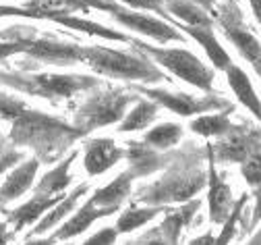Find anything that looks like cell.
<instances>
[{
	"instance_id": "1",
	"label": "cell",
	"mask_w": 261,
	"mask_h": 245,
	"mask_svg": "<svg viewBox=\"0 0 261 245\" xmlns=\"http://www.w3.org/2000/svg\"><path fill=\"white\" fill-rule=\"evenodd\" d=\"M83 135V131L62 123L60 119L25 108L13 121L9 142L13 146L31 148L38 154V160H42V164H52L62 156V152H67L73 142H77Z\"/></svg>"
},
{
	"instance_id": "2",
	"label": "cell",
	"mask_w": 261,
	"mask_h": 245,
	"mask_svg": "<svg viewBox=\"0 0 261 245\" xmlns=\"http://www.w3.org/2000/svg\"><path fill=\"white\" fill-rule=\"evenodd\" d=\"M0 85H7L21 94L42 96L48 100L71 98L77 92L100 85L97 79L83 75H50V73H25V71H0Z\"/></svg>"
},
{
	"instance_id": "3",
	"label": "cell",
	"mask_w": 261,
	"mask_h": 245,
	"mask_svg": "<svg viewBox=\"0 0 261 245\" xmlns=\"http://www.w3.org/2000/svg\"><path fill=\"white\" fill-rule=\"evenodd\" d=\"M83 60H87V64L93 69V71L108 75V77L141 79V81L164 79V75L158 71V66H153L147 58L118 52V50H110V48H100V46L83 48Z\"/></svg>"
},
{
	"instance_id": "4",
	"label": "cell",
	"mask_w": 261,
	"mask_h": 245,
	"mask_svg": "<svg viewBox=\"0 0 261 245\" xmlns=\"http://www.w3.org/2000/svg\"><path fill=\"white\" fill-rule=\"evenodd\" d=\"M205 181H207L205 174L197 170V166L191 168V164H185L182 168L166 174L162 181L139 189L137 199L151 206L168 204V202H187L197 191L203 189Z\"/></svg>"
},
{
	"instance_id": "5",
	"label": "cell",
	"mask_w": 261,
	"mask_h": 245,
	"mask_svg": "<svg viewBox=\"0 0 261 245\" xmlns=\"http://www.w3.org/2000/svg\"><path fill=\"white\" fill-rule=\"evenodd\" d=\"M135 48L141 50L143 54H149L155 58V62H160L162 66H166L170 73L178 75L182 81L199 87L203 92H212V83H214V73L210 69L189 50H180V48H153L147 46L143 42L133 40Z\"/></svg>"
},
{
	"instance_id": "6",
	"label": "cell",
	"mask_w": 261,
	"mask_h": 245,
	"mask_svg": "<svg viewBox=\"0 0 261 245\" xmlns=\"http://www.w3.org/2000/svg\"><path fill=\"white\" fill-rule=\"evenodd\" d=\"M135 100V96H126L122 92H104L87 98L75 115V127L85 135L91 129L104 127L122 119L124 108Z\"/></svg>"
},
{
	"instance_id": "7",
	"label": "cell",
	"mask_w": 261,
	"mask_h": 245,
	"mask_svg": "<svg viewBox=\"0 0 261 245\" xmlns=\"http://www.w3.org/2000/svg\"><path fill=\"white\" fill-rule=\"evenodd\" d=\"M218 19H220V23L224 27V33L228 36V40L237 44L239 52L255 66V71L261 75V46H259V42L251 36V33L241 25V11H239V7L230 0L228 5L220 7Z\"/></svg>"
},
{
	"instance_id": "8",
	"label": "cell",
	"mask_w": 261,
	"mask_h": 245,
	"mask_svg": "<svg viewBox=\"0 0 261 245\" xmlns=\"http://www.w3.org/2000/svg\"><path fill=\"white\" fill-rule=\"evenodd\" d=\"M25 46V56L31 60L50 62V64H73L83 60V48L75 44H64L54 40L52 36H36L34 40L21 42Z\"/></svg>"
},
{
	"instance_id": "9",
	"label": "cell",
	"mask_w": 261,
	"mask_h": 245,
	"mask_svg": "<svg viewBox=\"0 0 261 245\" xmlns=\"http://www.w3.org/2000/svg\"><path fill=\"white\" fill-rule=\"evenodd\" d=\"M141 94L149 96L151 100H155L162 106L170 108L172 113L180 115V117H191V115H197V113H207V110H216V108H224L228 104L220 98H193V96H187V94H168L164 90H147V87H137Z\"/></svg>"
},
{
	"instance_id": "10",
	"label": "cell",
	"mask_w": 261,
	"mask_h": 245,
	"mask_svg": "<svg viewBox=\"0 0 261 245\" xmlns=\"http://www.w3.org/2000/svg\"><path fill=\"white\" fill-rule=\"evenodd\" d=\"M112 17L118 23L135 29L139 33H145V36H149V38H153L158 42H182L185 40L180 33L174 27H170L168 23L160 21V19H153V17H147V15H141V13H130L126 9H120Z\"/></svg>"
},
{
	"instance_id": "11",
	"label": "cell",
	"mask_w": 261,
	"mask_h": 245,
	"mask_svg": "<svg viewBox=\"0 0 261 245\" xmlns=\"http://www.w3.org/2000/svg\"><path fill=\"white\" fill-rule=\"evenodd\" d=\"M124 156V150H120L112 139H91L85 146V170L89 174H102L108 168H112L120 158Z\"/></svg>"
},
{
	"instance_id": "12",
	"label": "cell",
	"mask_w": 261,
	"mask_h": 245,
	"mask_svg": "<svg viewBox=\"0 0 261 245\" xmlns=\"http://www.w3.org/2000/svg\"><path fill=\"white\" fill-rule=\"evenodd\" d=\"M40 168V160L31 158L27 162H21L5 181V185L0 187V210H5V206L11 199H17L19 195H23L27 189H31L36 179V172Z\"/></svg>"
},
{
	"instance_id": "13",
	"label": "cell",
	"mask_w": 261,
	"mask_h": 245,
	"mask_svg": "<svg viewBox=\"0 0 261 245\" xmlns=\"http://www.w3.org/2000/svg\"><path fill=\"white\" fill-rule=\"evenodd\" d=\"M60 202H62V195H34L27 204L11 210V212L7 210V222H11L15 227V233H19L31 222H36L42 214H46L48 210H52Z\"/></svg>"
},
{
	"instance_id": "14",
	"label": "cell",
	"mask_w": 261,
	"mask_h": 245,
	"mask_svg": "<svg viewBox=\"0 0 261 245\" xmlns=\"http://www.w3.org/2000/svg\"><path fill=\"white\" fill-rule=\"evenodd\" d=\"M207 183H210V218L216 225H224V220L230 214V206H232V193L216 172L214 162L210 160V174H207Z\"/></svg>"
},
{
	"instance_id": "15",
	"label": "cell",
	"mask_w": 261,
	"mask_h": 245,
	"mask_svg": "<svg viewBox=\"0 0 261 245\" xmlns=\"http://www.w3.org/2000/svg\"><path fill=\"white\" fill-rule=\"evenodd\" d=\"M116 210H118V208H97V206H93L91 199H89L67 225H62V227L52 235V239H54V241H62V239L77 237V235H81L87 227H91L97 218L110 216L112 212H116Z\"/></svg>"
},
{
	"instance_id": "16",
	"label": "cell",
	"mask_w": 261,
	"mask_h": 245,
	"mask_svg": "<svg viewBox=\"0 0 261 245\" xmlns=\"http://www.w3.org/2000/svg\"><path fill=\"white\" fill-rule=\"evenodd\" d=\"M128 146L130 148L124 152V156L130 160V172H133V177H145V174L162 168L168 160H172L166 156H160L155 150H151L145 144L130 142Z\"/></svg>"
},
{
	"instance_id": "17",
	"label": "cell",
	"mask_w": 261,
	"mask_h": 245,
	"mask_svg": "<svg viewBox=\"0 0 261 245\" xmlns=\"http://www.w3.org/2000/svg\"><path fill=\"white\" fill-rule=\"evenodd\" d=\"M75 158H77V150L71 152L56 168H52L50 172H46L44 177L38 181L34 193H36V195H52V193H60L64 187H69L71 181H73L69 168H71V164H73Z\"/></svg>"
},
{
	"instance_id": "18",
	"label": "cell",
	"mask_w": 261,
	"mask_h": 245,
	"mask_svg": "<svg viewBox=\"0 0 261 245\" xmlns=\"http://www.w3.org/2000/svg\"><path fill=\"white\" fill-rule=\"evenodd\" d=\"M130 183H133V172L126 170L118 174L110 185L97 189L91 197V204L97 208H118L120 202L130 193Z\"/></svg>"
},
{
	"instance_id": "19",
	"label": "cell",
	"mask_w": 261,
	"mask_h": 245,
	"mask_svg": "<svg viewBox=\"0 0 261 245\" xmlns=\"http://www.w3.org/2000/svg\"><path fill=\"white\" fill-rule=\"evenodd\" d=\"M226 73H228V83H230V87L234 90V94L241 100V104H245V106L261 121V102H259V98H257L249 77L245 75V71H243V69H239V66L230 64L226 69Z\"/></svg>"
},
{
	"instance_id": "20",
	"label": "cell",
	"mask_w": 261,
	"mask_h": 245,
	"mask_svg": "<svg viewBox=\"0 0 261 245\" xmlns=\"http://www.w3.org/2000/svg\"><path fill=\"white\" fill-rule=\"evenodd\" d=\"M185 31L189 33L191 38H195V40H197V42L203 46V50L207 52L210 60H212L218 69H228V66H230V56H228L226 50L218 44L212 27H185Z\"/></svg>"
},
{
	"instance_id": "21",
	"label": "cell",
	"mask_w": 261,
	"mask_h": 245,
	"mask_svg": "<svg viewBox=\"0 0 261 245\" xmlns=\"http://www.w3.org/2000/svg\"><path fill=\"white\" fill-rule=\"evenodd\" d=\"M50 21L60 23V25H64V27H71V29L85 31V33H89V36L106 38V40H114V42H128V38L122 36V33H116V31H112V29H106V27L100 25V23H93V21H87V19H81V17H73V15H54V17H50Z\"/></svg>"
},
{
	"instance_id": "22",
	"label": "cell",
	"mask_w": 261,
	"mask_h": 245,
	"mask_svg": "<svg viewBox=\"0 0 261 245\" xmlns=\"http://www.w3.org/2000/svg\"><path fill=\"white\" fill-rule=\"evenodd\" d=\"M168 11L182 19L185 23H189V27H212V17L207 15V11L199 5L191 3V0H164Z\"/></svg>"
},
{
	"instance_id": "23",
	"label": "cell",
	"mask_w": 261,
	"mask_h": 245,
	"mask_svg": "<svg viewBox=\"0 0 261 245\" xmlns=\"http://www.w3.org/2000/svg\"><path fill=\"white\" fill-rule=\"evenodd\" d=\"M232 131V129H230ZM228 131V133H230ZM216 154L220 156V160H228V162H245L253 150H251V139L241 135V133H230V137L224 139L216 146Z\"/></svg>"
},
{
	"instance_id": "24",
	"label": "cell",
	"mask_w": 261,
	"mask_h": 245,
	"mask_svg": "<svg viewBox=\"0 0 261 245\" xmlns=\"http://www.w3.org/2000/svg\"><path fill=\"white\" fill-rule=\"evenodd\" d=\"M85 191H87V185L83 183V185H79V187H77L69 197H64L60 204H56V206L52 208V212H48V214L40 220V225L34 229V235H44L46 231H50L52 227H56V225H58V222H60V220H62V218L67 216V214L71 212V210L75 208V204L79 202V197H81Z\"/></svg>"
},
{
	"instance_id": "25",
	"label": "cell",
	"mask_w": 261,
	"mask_h": 245,
	"mask_svg": "<svg viewBox=\"0 0 261 245\" xmlns=\"http://www.w3.org/2000/svg\"><path fill=\"white\" fill-rule=\"evenodd\" d=\"M182 137V127L174 123H164L158 125L155 129L145 133V144L158 148V150H166L178 144V139Z\"/></svg>"
},
{
	"instance_id": "26",
	"label": "cell",
	"mask_w": 261,
	"mask_h": 245,
	"mask_svg": "<svg viewBox=\"0 0 261 245\" xmlns=\"http://www.w3.org/2000/svg\"><path fill=\"white\" fill-rule=\"evenodd\" d=\"M155 113H158V106L153 102H147V100H141L137 102V106L126 115V119L120 123V131H139V129H145L153 119H155Z\"/></svg>"
},
{
	"instance_id": "27",
	"label": "cell",
	"mask_w": 261,
	"mask_h": 245,
	"mask_svg": "<svg viewBox=\"0 0 261 245\" xmlns=\"http://www.w3.org/2000/svg\"><path fill=\"white\" fill-rule=\"evenodd\" d=\"M191 129L199 135L205 137H214V135H222L232 129L230 121H228V113H220V115H205L199 117L191 123Z\"/></svg>"
},
{
	"instance_id": "28",
	"label": "cell",
	"mask_w": 261,
	"mask_h": 245,
	"mask_svg": "<svg viewBox=\"0 0 261 245\" xmlns=\"http://www.w3.org/2000/svg\"><path fill=\"white\" fill-rule=\"evenodd\" d=\"M158 214V208H145V210H126L120 214L118 222H116V233H130L139 227H143L145 222H149L153 216Z\"/></svg>"
},
{
	"instance_id": "29",
	"label": "cell",
	"mask_w": 261,
	"mask_h": 245,
	"mask_svg": "<svg viewBox=\"0 0 261 245\" xmlns=\"http://www.w3.org/2000/svg\"><path fill=\"white\" fill-rule=\"evenodd\" d=\"M245 204H247V195H243V197L237 202V206L232 208V212L228 214V218L224 220L222 235L214 241V245H228V243H230V239H232V237H234V233H237V220H239V216H241V212H243Z\"/></svg>"
},
{
	"instance_id": "30",
	"label": "cell",
	"mask_w": 261,
	"mask_h": 245,
	"mask_svg": "<svg viewBox=\"0 0 261 245\" xmlns=\"http://www.w3.org/2000/svg\"><path fill=\"white\" fill-rule=\"evenodd\" d=\"M25 108L27 106H25V102L21 98H15V96H11V94L0 90V117H3L5 121L13 123Z\"/></svg>"
},
{
	"instance_id": "31",
	"label": "cell",
	"mask_w": 261,
	"mask_h": 245,
	"mask_svg": "<svg viewBox=\"0 0 261 245\" xmlns=\"http://www.w3.org/2000/svg\"><path fill=\"white\" fill-rule=\"evenodd\" d=\"M243 174L251 185H259L261 183V154H251L245 162H243Z\"/></svg>"
},
{
	"instance_id": "32",
	"label": "cell",
	"mask_w": 261,
	"mask_h": 245,
	"mask_svg": "<svg viewBox=\"0 0 261 245\" xmlns=\"http://www.w3.org/2000/svg\"><path fill=\"white\" fill-rule=\"evenodd\" d=\"M114 241H116V229H102L83 245H114Z\"/></svg>"
},
{
	"instance_id": "33",
	"label": "cell",
	"mask_w": 261,
	"mask_h": 245,
	"mask_svg": "<svg viewBox=\"0 0 261 245\" xmlns=\"http://www.w3.org/2000/svg\"><path fill=\"white\" fill-rule=\"evenodd\" d=\"M23 160V152L15 150V146H11L3 156H0V174H3L5 170H9L11 166H15L17 162Z\"/></svg>"
},
{
	"instance_id": "34",
	"label": "cell",
	"mask_w": 261,
	"mask_h": 245,
	"mask_svg": "<svg viewBox=\"0 0 261 245\" xmlns=\"http://www.w3.org/2000/svg\"><path fill=\"white\" fill-rule=\"evenodd\" d=\"M126 3L128 7H135V9H149V11H155L160 15H166L162 5H164V0H122Z\"/></svg>"
},
{
	"instance_id": "35",
	"label": "cell",
	"mask_w": 261,
	"mask_h": 245,
	"mask_svg": "<svg viewBox=\"0 0 261 245\" xmlns=\"http://www.w3.org/2000/svg\"><path fill=\"white\" fill-rule=\"evenodd\" d=\"M21 52H25V46L21 42H0V60L21 54Z\"/></svg>"
},
{
	"instance_id": "36",
	"label": "cell",
	"mask_w": 261,
	"mask_h": 245,
	"mask_svg": "<svg viewBox=\"0 0 261 245\" xmlns=\"http://www.w3.org/2000/svg\"><path fill=\"white\" fill-rule=\"evenodd\" d=\"M128 245H168V243L164 241V237H162V231H160V229H153V231L147 233L143 239L133 241V243H128Z\"/></svg>"
},
{
	"instance_id": "37",
	"label": "cell",
	"mask_w": 261,
	"mask_h": 245,
	"mask_svg": "<svg viewBox=\"0 0 261 245\" xmlns=\"http://www.w3.org/2000/svg\"><path fill=\"white\" fill-rule=\"evenodd\" d=\"M13 239V233H9L7 222H0V245H7Z\"/></svg>"
},
{
	"instance_id": "38",
	"label": "cell",
	"mask_w": 261,
	"mask_h": 245,
	"mask_svg": "<svg viewBox=\"0 0 261 245\" xmlns=\"http://www.w3.org/2000/svg\"><path fill=\"white\" fill-rule=\"evenodd\" d=\"M191 245H214V235L207 233V235H203V237H197V239L191 241Z\"/></svg>"
},
{
	"instance_id": "39",
	"label": "cell",
	"mask_w": 261,
	"mask_h": 245,
	"mask_svg": "<svg viewBox=\"0 0 261 245\" xmlns=\"http://www.w3.org/2000/svg\"><path fill=\"white\" fill-rule=\"evenodd\" d=\"M11 146H13V144L9 142V137H5L3 133H0V156H3V154H5V152L11 148Z\"/></svg>"
},
{
	"instance_id": "40",
	"label": "cell",
	"mask_w": 261,
	"mask_h": 245,
	"mask_svg": "<svg viewBox=\"0 0 261 245\" xmlns=\"http://www.w3.org/2000/svg\"><path fill=\"white\" fill-rule=\"evenodd\" d=\"M249 3H251L253 11H255V17H257L259 23H261V0H249Z\"/></svg>"
},
{
	"instance_id": "41",
	"label": "cell",
	"mask_w": 261,
	"mask_h": 245,
	"mask_svg": "<svg viewBox=\"0 0 261 245\" xmlns=\"http://www.w3.org/2000/svg\"><path fill=\"white\" fill-rule=\"evenodd\" d=\"M54 243V239L50 237V239H34V241H27L25 245H52Z\"/></svg>"
},
{
	"instance_id": "42",
	"label": "cell",
	"mask_w": 261,
	"mask_h": 245,
	"mask_svg": "<svg viewBox=\"0 0 261 245\" xmlns=\"http://www.w3.org/2000/svg\"><path fill=\"white\" fill-rule=\"evenodd\" d=\"M261 218V191L257 193V208H255V220Z\"/></svg>"
},
{
	"instance_id": "43",
	"label": "cell",
	"mask_w": 261,
	"mask_h": 245,
	"mask_svg": "<svg viewBox=\"0 0 261 245\" xmlns=\"http://www.w3.org/2000/svg\"><path fill=\"white\" fill-rule=\"evenodd\" d=\"M251 245H261V235H259V237H257V239H255Z\"/></svg>"
}]
</instances>
